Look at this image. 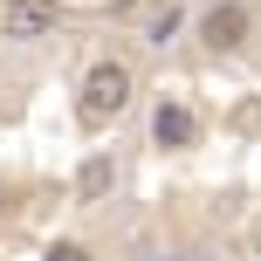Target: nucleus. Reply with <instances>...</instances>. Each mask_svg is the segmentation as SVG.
Wrapping results in <instances>:
<instances>
[{
	"label": "nucleus",
	"instance_id": "20e7f679",
	"mask_svg": "<svg viewBox=\"0 0 261 261\" xmlns=\"http://www.w3.org/2000/svg\"><path fill=\"white\" fill-rule=\"evenodd\" d=\"M248 7H241V0H220V7H206V21H199V35L213 41V48H241V41H248Z\"/></svg>",
	"mask_w": 261,
	"mask_h": 261
},
{
	"label": "nucleus",
	"instance_id": "f03ea898",
	"mask_svg": "<svg viewBox=\"0 0 261 261\" xmlns=\"http://www.w3.org/2000/svg\"><path fill=\"white\" fill-rule=\"evenodd\" d=\"M55 21H62L55 0H7L0 7V41H41V35H55Z\"/></svg>",
	"mask_w": 261,
	"mask_h": 261
},
{
	"label": "nucleus",
	"instance_id": "423d86ee",
	"mask_svg": "<svg viewBox=\"0 0 261 261\" xmlns=\"http://www.w3.org/2000/svg\"><path fill=\"white\" fill-rule=\"evenodd\" d=\"M103 186H110V158H90V165H83V179H76V193H83V199H96Z\"/></svg>",
	"mask_w": 261,
	"mask_h": 261
},
{
	"label": "nucleus",
	"instance_id": "0eeeda50",
	"mask_svg": "<svg viewBox=\"0 0 261 261\" xmlns=\"http://www.w3.org/2000/svg\"><path fill=\"white\" fill-rule=\"evenodd\" d=\"M41 261H90V248H83V241H55Z\"/></svg>",
	"mask_w": 261,
	"mask_h": 261
},
{
	"label": "nucleus",
	"instance_id": "7ed1b4c3",
	"mask_svg": "<svg viewBox=\"0 0 261 261\" xmlns=\"http://www.w3.org/2000/svg\"><path fill=\"white\" fill-rule=\"evenodd\" d=\"M151 138H158V151H186V144L199 138V117L179 103V96H165V103L151 110Z\"/></svg>",
	"mask_w": 261,
	"mask_h": 261
},
{
	"label": "nucleus",
	"instance_id": "6e6552de",
	"mask_svg": "<svg viewBox=\"0 0 261 261\" xmlns=\"http://www.w3.org/2000/svg\"><path fill=\"white\" fill-rule=\"evenodd\" d=\"M138 261H172V254H138Z\"/></svg>",
	"mask_w": 261,
	"mask_h": 261
},
{
	"label": "nucleus",
	"instance_id": "f257e3e1",
	"mask_svg": "<svg viewBox=\"0 0 261 261\" xmlns=\"http://www.w3.org/2000/svg\"><path fill=\"white\" fill-rule=\"evenodd\" d=\"M130 96H138V76H130V62H90V76H83V117L103 124L117 117V110H130Z\"/></svg>",
	"mask_w": 261,
	"mask_h": 261
},
{
	"label": "nucleus",
	"instance_id": "39448f33",
	"mask_svg": "<svg viewBox=\"0 0 261 261\" xmlns=\"http://www.w3.org/2000/svg\"><path fill=\"white\" fill-rule=\"evenodd\" d=\"M179 28H186V7H179V0H165V7H158L151 21H144V41H151V48H165V41L179 35Z\"/></svg>",
	"mask_w": 261,
	"mask_h": 261
}]
</instances>
